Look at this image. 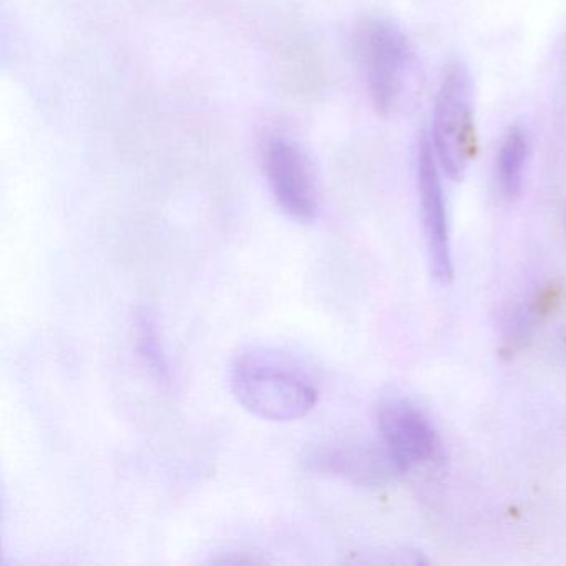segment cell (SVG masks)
<instances>
[{"mask_svg": "<svg viewBox=\"0 0 566 566\" xmlns=\"http://www.w3.org/2000/svg\"><path fill=\"white\" fill-rule=\"evenodd\" d=\"M357 52L374 107L379 114H394L402 105L413 74L409 41L392 22L374 19L360 28Z\"/></svg>", "mask_w": 566, "mask_h": 566, "instance_id": "obj_2", "label": "cell"}, {"mask_svg": "<svg viewBox=\"0 0 566 566\" xmlns=\"http://www.w3.org/2000/svg\"><path fill=\"white\" fill-rule=\"evenodd\" d=\"M417 187H419L430 271L440 284L449 286L453 280L449 220H447L446 198H443L442 181H440V165L437 161L432 142L427 137L420 140L419 154H417Z\"/></svg>", "mask_w": 566, "mask_h": 566, "instance_id": "obj_5", "label": "cell"}, {"mask_svg": "<svg viewBox=\"0 0 566 566\" xmlns=\"http://www.w3.org/2000/svg\"><path fill=\"white\" fill-rule=\"evenodd\" d=\"M134 337L138 356L142 357L151 376L157 377L161 382H168L170 367H168L167 353L158 333L157 319L148 307H140L135 313Z\"/></svg>", "mask_w": 566, "mask_h": 566, "instance_id": "obj_9", "label": "cell"}, {"mask_svg": "<svg viewBox=\"0 0 566 566\" xmlns=\"http://www.w3.org/2000/svg\"><path fill=\"white\" fill-rule=\"evenodd\" d=\"M528 155V135L523 128H512L500 147L499 164H496L500 188L509 198H516L522 191Z\"/></svg>", "mask_w": 566, "mask_h": 566, "instance_id": "obj_8", "label": "cell"}, {"mask_svg": "<svg viewBox=\"0 0 566 566\" xmlns=\"http://www.w3.org/2000/svg\"><path fill=\"white\" fill-rule=\"evenodd\" d=\"M565 227H566V208H565Z\"/></svg>", "mask_w": 566, "mask_h": 566, "instance_id": "obj_10", "label": "cell"}, {"mask_svg": "<svg viewBox=\"0 0 566 566\" xmlns=\"http://www.w3.org/2000/svg\"><path fill=\"white\" fill-rule=\"evenodd\" d=\"M384 449L399 472H410L439 455V439L420 410L403 400L382 403L377 413Z\"/></svg>", "mask_w": 566, "mask_h": 566, "instance_id": "obj_6", "label": "cell"}, {"mask_svg": "<svg viewBox=\"0 0 566 566\" xmlns=\"http://www.w3.org/2000/svg\"><path fill=\"white\" fill-rule=\"evenodd\" d=\"M263 168L274 200L287 217L307 223L317 213L316 171L304 148L287 137H273L263 148Z\"/></svg>", "mask_w": 566, "mask_h": 566, "instance_id": "obj_4", "label": "cell"}, {"mask_svg": "<svg viewBox=\"0 0 566 566\" xmlns=\"http://www.w3.org/2000/svg\"><path fill=\"white\" fill-rule=\"evenodd\" d=\"M430 142L447 177L460 180L475 147L472 78L460 62L449 65L440 82Z\"/></svg>", "mask_w": 566, "mask_h": 566, "instance_id": "obj_3", "label": "cell"}, {"mask_svg": "<svg viewBox=\"0 0 566 566\" xmlns=\"http://www.w3.org/2000/svg\"><path fill=\"white\" fill-rule=\"evenodd\" d=\"M307 469L360 483L380 482L394 467L389 453L363 446H324L306 455ZM396 469V467H394Z\"/></svg>", "mask_w": 566, "mask_h": 566, "instance_id": "obj_7", "label": "cell"}, {"mask_svg": "<svg viewBox=\"0 0 566 566\" xmlns=\"http://www.w3.org/2000/svg\"><path fill=\"white\" fill-rule=\"evenodd\" d=\"M231 389L248 412L273 422L307 416L319 396L313 377L300 364L261 347H250L234 357Z\"/></svg>", "mask_w": 566, "mask_h": 566, "instance_id": "obj_1", "label": "cell"}]
</instances>
